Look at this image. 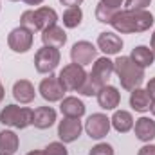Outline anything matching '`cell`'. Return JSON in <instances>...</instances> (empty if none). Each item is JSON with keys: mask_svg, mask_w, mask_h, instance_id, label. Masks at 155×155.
Wrapping results in <instances>:
<instances>
[{"mask_svg": "<svg viewBox=\"0 0 155 155\" xmlns=\"http://www.w3.org/2000/svg\"><path fill=\"white\" fill-rule=\"evenodd\" d=\"M153 15L148 9H124L117 11L110 25L121 35H134L148 31L153 25Z\"/></svg>", "mask_w": 155, "mask_h": 155, "instance_id": "1", "label": "cell"}, {"mask_svg": "<svg viewBox=\"0 0 155 155\" xmlns=\"http://www.w3.org/2000/svg\"><path fill=\"white\" fill-rule=\"evenodd\" d=\"M114 72L124 90H135L144 81V69H141L137 63L132 61L130 56H119L114 61Z\"/></svg>", "mask_w": 155, "mask_h": 155, "instance_id": "2", "label": "cell"}, {"mask_svg": "<svg viewBox=\"0 0 155 155\" xmlns=\"http://www.w3.org/2000/svg\"><path fill=\"white\" fill-rule=\"evenodd\" d=\"M0 123L16 130H24L33 124V110L18 105H5L0 112Z\"/></svg>", "mask_w": 155, "mask_h": 155, "instance_id": "3", "label": "cell"}, {"mask_svg": "<svg viewBox=\"0 0 155 155\" xmlns=\"http://www.w3.org/2000/svg\"><path fill=\"white\" fill-rule=\"evenodd\" d=\"M87 78H88V74L85 72V67H81V65H78V63H69V65H65V67L60 71V74H58L60 83L63 85V88H65L67 92H78V90L83 87V83H85Z\"/></svg>", "mask_w": 155, "mask_h": 155, "instance_id": "4", "label": "cell"}, {"mask_svg": "<svg viewBox=\"0 0 155 155\" xmlns=\"http://www.w3.org/2000/svg\"><path fill=\"white\" fill-rule=\"evenodd\" d=\"M60 61H61L60 49H54V47L43 45L35 54V69L40 74H52L56 71V67L60 65Z\"/></svg>", "mask_w": 155, "mask_h": 155, "instance_id": "5", "label": "cell"}, {"mask_svg": "<svg viewBox=\"0 0 155 155\" xmlns=\"http://www.w3.org/2000/svg\"><path fill=\"white\" fill-rule=\"evenodd\" d=\"M112 74H114V61L108 60L107 56H103V58H97V60L94 61L92 71H90V74H88V79H90L97 88H101V87L108 85Z\"/></svg>", "mask_w": 155, "mask_h": 155, "instance_id": "6", "label": "cell"}, {"mask_svg": "<svg viewBox=\"0 0 155 155\" xmlns=\"http://www.w3.org/2000/svg\"><path fill=\"white\" fill-rule=\"evenodd\" d=\"M38 92H40V96H41L45 101H49V103H56V101H61V99L65 97V92H67V90H65L63 85L60 83L58 76L49 74V78H43V79L40 81Z\"/></svg>", "mask_w": 155, "mask_h": 155, "instance_id": "7", "label": "cell"}, {"mask_svg": "<svg viewBox=\"0 0 155 155\" xmlns=\"http://www.w3.org/2000/svg\"><path fill=\"white\" fill-rule=\"evenodd\" d=\"M33 41H35V35L25 29V27H15L9 36H7V45L13 52H18V54H24L27 52L31 47H33Z\"/></svg>", "mask_w": 155, "mask_h": 155, "instance_id": "8", "label": "cell"}, {"mask_svg": "<svg viewBox=\"0 0 155 155\" xmlns=\"http://www.w3.org/2000/svg\"><path fill=\"white\" fill-rule=\"evenodd\" d=\"M71 60H72V63H78L81 67L90 65L92 61L97 60V47L87 40L76 41L71 49Z\"/></svg>", "mask_w": 155, "mask_h": 155, "instance_id": "9", "label": "cell"}, {"mask_svg": "<svg viewBox=\"0 0 155 155\" xmlns=\"http://www.w3.org/2000/svg\"><path fill=\"white\" fill-rule=\"evenodd\" d=\"M110 128H112L110 117H107L105 114H92L85 121V132H87V135L90 139H96V141L107 137L108 132H110Z\"/></svg>", "mask_w": 155, "mask_h": 155, "instance_id": "10", "label": "cell"}, {"mask_svg": "<svg viewBox=\"0 0 155 155\" xmlns=\"http://www.w3.org/2000/svg\"><path fill=\"white\" fill-rule=\"evenodd\" d=\"M83 132V124L79 119H72V117H63L58 123V137L63 144H71L79 139Z\"/></svg>", "mask_w": 155, "mask_h": 155, "instance_id": "11", "label": "cell"}, {"mask_svg": "<svg viewBox=\"0 0 155 155\" xmlns=\"http://www.w3.org/2000/svg\"><path fill=\"white\" fill-rule=\"evenodd\" d=\"M97 51L105 52L107 56H116L123 51V40H121L119 35L110 33V31L99 33V36H97Z\"/></svg>", "mask_w": 155, "mask_h": 155, "instance_id": "12", "label": "cell"}, {"mask_svg": "<svg viewBox=\"0 0 155 155\" xmlns=\"http://www.w3.org/2000/svg\"><path fill=\"white\" fill-rule=\"evenodd\" d=\"M97 103L103 110H116L121 103V92L112 85H105L97 90Z\"/></svg>", "mask_w": 155, "mask_h": 155, "instance_id": "13", "label": "cell"}, {"mask_svg": "<svg viewBox=\"0 0 155 155\" xmlns=\"http://www.w3.org/2000/svg\"><path fill=\"white\" fill-rule=\"evenodd\" d=\"M13 97L20 103V105H29L35 101L36 97V90L35 85L29 79H18L13 85Z\"/></svg>", "mask_w": 155, "mask_h": 155, "instance_id": "14", "label": "cell"}, {"mask_svg": "<svg viewBox=\"0 0 155 155\" xmlns=\"http://www.w3.org/2000/svg\"><path fill=\"white\" fill-rule=\"evenodd\" d=\"M41 41H43L45 47L60 49V47H63L67 43V33L60 25H51V27L41 31Z\"/></svg>", "mask_w": 155, "mask_h": 155, "instance_id": "15", "label": "cell"}, {"mask_svg": "<svg viewBox=\"0 0 155 155\" xmlns=\"http://www.w3.org/2000/svg\"><path fill=\"white\" fill-rule=\"evenodd\" d=\"M56 123V110L52 107H38L33 110V126L38 130H47Z\"/></svg>", "mask_w": 155, "mask_h": 155, "instance_id": "16", "label": "cell"}, {"mask_svg": "<svg viewBox=\"0 0 155 155\" xmlns=\"http://www.w3.org/2000/svg\"><path fill=\"white\" fill-rule=\"evenodd\" d=\"M85 103L81 99H78L76 96H69L63 97L60 103V112L65 117H72V119H81L85 116Z\"/></svg>", "mask_w": 155, "mask_h": 155, "instance_id": "17", "label": "cell"}, {"mask_svg": "<svg viewBox=\"0 0 155 155\" xmlns=\"http://www.w3.org/2000/svg\"><path fill=\"white\" fill-rule=\"evenodd\" d=\"M134 132H135V137L141 143H152L155 139V121L144 116L139 117L134 123Z\"/></svg>", "mask_w": 155, "mask_h": 155, "instance_id": "18", "label": "cell"}, {"mask_svg": "<svg viewBox=\"0 0 155 155\" xmlns=\"http://www.w3.org/2000/svg\"><path fill=\"white\" fill-rule=\"evenodd\" d=\"M130 107L135 110V112H139V114H144V112H148L150 110V107H152V97H150V94L146 92V88H135V90H132V94H130Z\"/></svg>", "mask_w": 155, "mask_h": 155, "instance_id": "19", "label": "cell"}, {"mask_svg": "<svg viewBox=\"0 0 155 155\" xmlns=\"http://www.w3.org/2000/svg\"><path fill=\"white\" fill-rule=\"evenodd\" d=\"M20 148V139L13 130H2L0 132V153L15 155Z\"/></svg>", "mask_w": 155, "mask_h": 155, "instance_id": "20", "label": "cell"}, {"mask_svg": "<svg viewBox=\"0 0 155 155\" xmlns=\"http://www.w3.org/2000/svg\"><path fill=\"white\" fill-rule=\"evenodd\" d=\"M132 61L137 63L141 69H146V67H152L155 61V54L153 51L146 45H137L135 49H132V54H130Z\"/></svg>", "mask_w": 155, "mask_h": 155, "instance_id": "21", "label": "cell"}, {"mask_svg": "<svg viewBox=\"0 0 155 155\" xmlns=\"http://www.w3.org/2000/svg\"><path fill=\"white\" fill-rule=\"evenodd\" d=\"M110 123L114 126V130L119 134H126L134 128V116L128 112V110H116L114 116L110 117Z\"/></svg>", "mask_w": 155, "mask_h": 155, "instance_id": "22", "label": "cell"}, {"mask_svg": "<svg viewBox=\"0 0 155 155\" xmlns=\"http://www.w3.org/2000/svg\"><path fill=\"white\" fill-rule=\"evenodd\" d=\"M20 25L25 27V29H29L33 35L41 31V24H40L38 15H36L35 9H27V11L22 13V16H20Z\"/></svg>", "mask_w": 155, "mask_h": 155, "instance_id": "23", "label": "cell"}, {"mask_svg": "<svg viewBox=\"0 0 155 155\" xmlns=\"http://www.w3.org/2000/svg\"><path fill=\"white\" fill-rule=\"evenodd\" d=\"M35 11H36L38 20H40V24H41V31L47 29V27H51V25H56V22H58V13H56L52 7L41 5L38 9H35Z\"/></svg>", "mask_w": 155, "mask_h": 155, "instance_id": "24", "label": "cell"}, {"mask_svg": "<svg viewBox=\"0 0 155 155\" xmlns=\"http://www.w3.org/2000/svg\"><path fill=\"white\" fill-rule=\"evenodd\" d=\"M83 20V11L81 7H67L63 13V25L67 29H76L81 25Z\"/></svg>", "mask_w": 155, "mask_h": 155, "instance_id": "25", "label": "cell"}, {"mask_svg": "<svg viewBox=\"0 0 155 155\" xmlns=\"http://www.w3.org/2000/svg\"><path fill=\"white\" fill-rule=\"evenodd\" d=\"M116 9H110V7H107V5H103L101 2L96 5V20L97 22H101V24H110L112 22V18L116 16Z\"/></svg>", "mask_w": 155, "mask_h": 155, "instance_id": "26", "label": "cell"}, {"mask_svg": "<svg viewBox=\"0 0 155 155\" xmlns=\"http://www.w3.org/2000/svg\"><path fill=\"white\" fill-rule=\"evenodd\" d=\"M43 153L45 155H69V150H67V146L60 141H56V143H49L45 148H43Z\"/></svg>", "mask_w": 155, "mask_h": 155, "instance_id": "27", "label": "cell"}, {"mask_svg": "<svg viewBox=\"0 0 155 155\" xmlns=\"http://www.w3.org/2000/svg\"><path fill=\"white\" fill-rule=\"evenodd\" d=\"M88 155H114V148L108 143H99V144L90 148Z\"/></svg>", "mask_w": 155, "mask_h": 155, "instance_id": "28", "label": "cell"}, {"mask_svg": "<svg viewBox=\"0 0 155 155\" xmlns=\"http://www.w3.org/2000/svg\"><path fill=\"white\" fill-rule=\"evenodd\" d=\"M97 90H99V88H97V87L88 79V78H87V79H85V83H83V87H81L78 92H79V94H83V96L92 97V96H97Z\"/></svg>", "mask_w": 155, "mask_h": 155, "instance_id": "29", "label": "cell"}, {"mask_svg": "<svg viewBox=\"0 0 155 155\" xmlns=\"http://www.w3.org/2000/svg\"><path fill=\"white\" fill-rule=\"evenodd\" d=\"M152 4V0H124L126 9H146Z\"/></svg>", "mask_w": 155, "mask_h": 155, "instance_id": "30", "label": "cell"}, {"mask_svg": "<svg viewBox=\"0 0 155 155\" xmlns=\"http://www.w3.org/2000/svg\"><path fill=\"white\" fill-rule=\"evenodd\" d=\"M99 2L110 9H116V11H121V5L124 4V0H99Z\"/></svg>", "mask_w": 155, "mask_h": 155, "instance_id": "31", "label": "cell"}, {"mask_svg": "<svg viewBox=\"0 0 155 155\" xmlns=\"http://www.w3.org/2000/svg\"><path fill=\"white\" fill-rule=\"evenodd\" d=\"M137 155H155V144H144L143 148H139Z\"/></svg>", "mask_w": 155, "mask_h": 155, "instance_id": "32", "label": "cell"}, {"mask_svg": "<svg viewBox=\"0 0 155 155\" xmlns=\"http://www.w3.org/2000/svg\"><path fill=\"white\" fill-rule=\"evenodd\" d=\"M61 5H67V7H79L83 4V0H60Z\"/></svg>", "mask_w": 155, "mask_h": 155, "instance_id": "33", "label": "cell"}, {"mask_svg": "<svg viewBox=\"0 0 155 155\" xmlns=\"http://www.w3.org/2000/svg\"><path fill=\"white\" fill-rule=\"evenodd\" d=\"M146 92L150 94L152 99H155V78H152V79L148 81V85H146Z\"/></svg>", "mask_w": 155, "mask_h": 155, "instance_id": "34", "label": "cell"}, {"mask_svg": "<svg viewBox=\"0 0 155 155\" xmlns=\"http://www.w3.org/2000/svg\"><path fill=\"white\" fill-rule=\"evenodd\" d=\"M27 5H40V4H43V0H24Z\"/></svg>", "mask_w": 155, "mask_h": 155, "instance_id": "35", "label": "cell"}, {"mask_svg": "<svg viewBox=\"0 0 155 155\" xmlns=\"http://www.w3.org/2000/svg\"><path fill=\"white\" fill-rule=\"evenodd\" d=\"M150 49L153 51V54H155V31H153V35H152V38H150Z\"/></svg>", "mask_w": 155, "mask_h": 155, "instance_id": "36", "label": "cell"}, {"mask_svg": "<svg viewBox=\"0 0 155 155\" xmlns=\"http://www.w3.org/2000/svg\"><path fill=\"white\" fill-rule=\"evenodd\" d=\"M4 96H5V90H4V87H2V83H0V103L4 101Z\"/></svg>", "mask_w": 155, "mask_h": 155, "instance_id": "37", "label": "cell"}, {"mask_svg": "<svg viewBox=\"0 0 155 155\" xmlns=\"http://www.w3.org/2000/svg\"><path fill=\"white\" fill-rule=\"evenodd\" d=\"M27 155H45V153H43V150H33V152H29Z\"/></svg>", "mask_w": 155, "mask_h": 155, "instance_id": "38", "label": "cell"}, {"mask_svg": "<svg viewBox=\"0 0 155 155\" xmlns=\"http://www.w3.org/2000/svg\"><path fill=\"white\" fill-rule=\"evenodd\" d=\"M150 112L155 116V99H152V107H150Z\"/></svg>", "mask_w": 155, "mask_h": 155, "instance_id": "39", "label": "cell"}, {"mask_svg": "<svg viewBox=\"0 0 155 155\" xmlns=\"http://www.w3.org/2000/svg\"><path fill=\"white\" fill-rule=\"evenodd\" d=\"M11 2H16V0H11Z\"/></svg>", "mask_w": 155, "mask_h": 155, "instance_id": "40", "label": "cell"}, {"mask_svg": "<svg viewBox=\"0 0 155 155\" xmlns=\"http://www.w3.org/2000/svg\"><path fill=\"white\" fill-rule=\"evenodd\" d=\"M0 155H2V153H0Z\"/></svg>", "mask_w": 155, "mask_h": 155, "instance_id": "41", "label": "cell"}]
</instances>
